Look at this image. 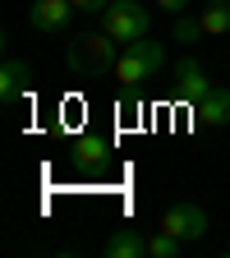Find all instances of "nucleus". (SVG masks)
Masks as SVG:
<instances>
[{
	"label": "nucleus",
	"instance_id": "nucleus-8",
	"mask_svg": "<svg viewBox=\"0 0 230 258\" xmlns=\"http://www.w3.org/2000/svg\"><path fill=\"white\" fill-rule=\"evenodd\" d=\"M32 88V64L28 60H5V70H0V97H5V102H19V97Z\"/></svg>",
	"mask_w": 230,
	"mask_h": 258
},
{
	"label": "nucleus",
	"instance_id": "nucleus-14",
	"mask_svg": "<svg viewBox=\"0 0 230 258\" xmlns=\"http://www.w3.org/2000/svg\"><path fill=\"white\" fill-rule=\"evenodd\" d=\"M106 5H111V0H74V10H79V14H102Z\"/></svg>",
	"mask_w": 230,
	"mask_h": 258
},
{
	"label": "nucleus",
	"instance_id": "nucleus-9",
	"mask_svg": "<svg viewBox=\"0 0 230 258\" xmlns=\"http://www.w3.org/2000/svg\"><path fill=\"white\" fill-rule=\"evenodd\" d=\"M106 258H147V235H138L134 226H120V231L102 244Z\"/></svg>",
	"mask_w": 230,
	"mask_h": 258
},
{
	"label": "nucleus",
	"instance_id": "nucleus-4",
	"mask_svg": "<svg viewBox=\"0 0 230 258\" xmlns=\"http://www.w3.org/2000/svg\"><path fill=\"white\" fill-rule=\"evenodd\" d=\"M207 212L198 208V203H175L166 217H161V231H171L175 240H184V244H193V240H203L207 235Z\"/></svg>",
	"mask_w": 230,
	"mask_h": 258
},
{
	"label": "nucleus",
	"instance_id": "nucleus-13",
	"mask_svg": "<svg viewBox=\"0 0 230 258\" xmlns=\"http://www.w3.org/2000/svg\"><path fill=\"white\" fill-rule=\"evenodd\" d=\"M198 37H207V32H203V19L175 14V42H184V46H198Z\"/></svg>",
	"mask_w": 230,
	"mask_h": 258
},
{
	"label": "nucleus",
	"instance_id": "nucleus-3",
	"mask_svg": "<svg viewBox=\"0 0 230 258\" xmlns=\"http://www.w3.org/2000/svg\"><path fill=\"white\" fill-rule=\"evenodd\" d=\"M147 28H152V14L143 10V0H111L102 10V32H111L120 46L147 37Z\"/></svg>",
	"mask_w": 230,
	"mask_h": 258
},
{
	"label": "nucleus",
	"instance_id": "nucleus-11",
	"mask_svg": "<svg viewBox=\"0 0 230 258\" xmlns=\"http://www.w3.org/2000/svg\"><path fill=\"white\" fill-rule=\"evenodd\" d=\"M198 19H203V32H207V37H225V32H230V0H212Z\"/></svg>",
	"mask_w": 230,
	"mask_h": 258
},
{
	"label": "nucleus",
	"instance_id": "nucleus-2",
	"mask_svg": "<svg viewBox=\"0 0 230 258\" xmlns=\"http://www.w3.org/2000/svg\"><path fill=\"white\" fill-rule=\"evenodd\" d=\"M161 70H166V51H161V42L138 37V42H124V46H120L115 79H120L124 88H138V83H147V79L161 74Z\"/></svg>",
	"mask_w": 230,
	"mask_h": 258
},
{
	"label": "nucleus",
	"instance_id": "nucleus-10",
	"mask_svg": "<svg viewBox=\"0 0 230 258\" xmlns=\"http://www.w3.org/2000/svg\"><path fill=\"white\" fill-rule=\"evenodd\" d=\"M74 152H79V166L83 171H97V166H106V161H111V139L106 134H83L74 143Z\"/></svg>",
	"mask_w": 230,
	"mask_h": 258
},
{
	"label": "nucleus",
	"instance_id": "nucleus-5",
	"mask_svg": "<svg viewBox=\"0 0 230 258\" xmlns=\"http://www.w3.org/2000/svg\"><path fill=\"white\" fill-rule=\"evenodd\" d=\"M207 88H212V79H207V70L193 55H184V60H175V74H171V92L180 97V102H203L207 97Z\"/></svg>",
	"mask_w": 230,
	"mask_h": 258
},
{
	"label": "nucleus",
	"instance_id": "nucleus-7",
	"mask_svg": "<svg viewBox=\"0 0 230 258\" xmlns=\"http://www.w3.org/2000/svg\"><path fill=\"white\" fill-rule=\"evenodd\" d=\"M193 115L212 129H225L230 124V88H207L203 102H193Z\"/></svg>",
	"mask_w": 230,
	"mask_h": 258
},
{
	"label": "nucleus",
	"instance_id": "nucleus-12",
	"mask_svg": "<svg viewBox=\"0 0 230 258\" xmlns=\"http://www.w3.org/2000/svg\"><path fill=\"white\" fill-rule=\"evenodd\" d=\"M180 249H184V240H175L171 231L147 235V258H180Z\"/></svg>",
	"mask_w": 230,
	"mask_h": 258
},
{
	"label": "nucleus",
	"instance_id": "nucleus-6",
	"mask_svg": "<svg viewBox=\"0 0 230 258\" xmlns=\"http://www.w3.org/2000/svg\"><path fill=\"white\" fill-rule=\"evenodd\" d=\"M74 0H37V5L28 10V23L37 28V32H46V37H60L64 28L74 23Z\"/></svg>",
	"mask_w": 230,
	"mask_h": 258
},
{
	"label": "nucleus",
	"instance_id": "nucleus-1",
	"mask_svg": "<svg viewBox=\"0 0 230 258\" xmlns=\"http://www.w3.org/2000/svg\"><path fill=\"white\" fill-rule=\"evenodd\" d=\"M69 70L79 79H102V74H115V60H120V42L111 32H83V37L69 42Z\"/></svg>",
	"mask_w": 230,
	"mask_h": 258
},
{
	"label": "nucleus",
	"instance_id": "nucleus-15",
	"mask_svg": "<svg viewBox=\"0 0 230 258\" xmlns=\"http://www.w3.org/2000/svg\"><path fill=\"white\" fill-rule=\"evenodd\" d=\"M157 5H161V10H166V14L175 19V14H184V10H189V0H157Z\"/></svg>",
	"mask_w": 230,
	"mask_h": 258
}]
</instances>
